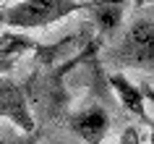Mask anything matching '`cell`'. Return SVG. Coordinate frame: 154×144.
I'll use <instances>...</instances> for the list:
<instances>
[{
	"label": "cell",
	"instance_id": "cell-4",
	"mask_svg": "<svg viewBox=\"0 0 154 144\" xmlns=\"http://www.w3.org/2000/svg\"><path fill=\"white\" fill-rule=\"evenodd\" d=\"M110 126H112V115L107 110V105L97 100H89L86 105L76 107L68 115V128L86 144H102L105 136L110 134Z\"/></svg>",
	"mask_w": 154,
	"mask_h": 144
},
{
	"label": "cell",
	"instance_id": "cell-3",
	"mask_svg": "<svg viewBox=\"0 0 154 144\" xmlns=\"http://www.w3.org/2000/svg\"><path fill=\"white\" fill-rule=\"evenodd\" d=\"M0 118H5L21 134L37 136V120L26 100V89L11 76H0Z\"/></svg>",
	"mask_w": 154,
	"mask_h": 144
},
{
	"label": "cell",
	"instance_id": "cell-8",
	"mask_svg": "<svg viewBox=\"0 0 154 144\" xmlns=\"http://www.w3.org/2000/svg\"><path fill=\"white\" fill-rule=\"evenodd\" d=\"M0 144H37V136H26L13 126H0Z\"/></svg>",
	"mask_w": 154,
	"mask_h": 144
},
{
	"label": "cell",
	"instance_id": "cell-9",
	"mask_svg": "<svg viewBox=\"0 0 154 144\" xmlns=\"http://www.w3.org/2000/svg\"><path fill=\"white\" fill-rule=\"evenodd\" d=\"M120 144H138V134H136V128H125L123 131V136H120Z\"/></svg>",
	"mask_w": 154,
	"mask_h": 144
},
{
	"label": "cell",
	"instance_id": "cell-1",
	"mask_svg": "<svg viewBox=\"0 0 154 144\" xmlns=\"http://www.w3.org/2000/svg\"><path fill=\"white\" fill-rule=\"evenodd\" d=\"M86 8L89 3H79V0H26L13 5H0V29L18 34L29 29H47Z\"/></svg>",
	"mask_w": 154,
	"mask_h": 144
},
{
	"label": "cell",
	"instance_id": "cell-2",
	"mask_svg": "<svg viewBox=\"0 0 154 144\" xmlns=\"http://www.w3.org/2000/svg\"><path fill=\"white\" fill-rule=\"evenodd\" d=\"M110 60L120 68L154 71V18L141 16L131 21L120 42L110 50Z\"/></svg>",
	"mask_w": 154,
	"mask_h": 144
},
{
	"label": "cell",
	"instance_id": "cell-6",
	"mask_svg": "<svg viewBox=\"0 0 154 144\" xmlns=\"http://www.w3.org/2000/svg\"><path fill=\"white\" fill-rule=\"evenodd\" d=\"M32 50H39V45L29 37V34H18V32H3L0 34V76L16 66V60Z\"/></svg>",
	"mask_w": 154,
	"mask_h": 144
},
{
	"label": "cell",
	"instance_id": "cell-7",
	"mask_svg": "<svg viewBox=\"0 0 154 144\" xmlns=\"http://www.w3.org/2000/svg\"><path fill=\"white\" fill-rule=\"evenodd\" d=\"M86 13L94 21V29H97L102 37H112L123 24V13H125V5L123 3H89Z\"/></svg>",
	"mask_w": 154,
	"mask_h": 144
},
{
	"label": "cell",
	"instance_id": "cell-5",
	"mask_svg": "<svg viewBox=\"0 0 154 144\" xmlns=\"http://www.w3.org/2000/svg\"><path fill=\"white\" fill-rule=\"evenodd\" d=\"M107 84H110V89H112L115 94H118V100H120V105L125 107L128 113H133L138 120H144V123H152V118H149V113H146V102H144V92L136 87V84H131L128 79H125V73H110V79H107Z\"/></svg>",
	"mask_w": 154,
	"mask_h": 144
},
{
	"label": "cell",
	"instance_id": "cell-10",
	"mask_svg": "<svg viewBox=\"0 0 154 144\" xmlns=\"http://www.w3.org/2000/svg\"><path fill=\"white\" fill-rule=\"evenodd\" d=\"M152 142H154V136H152Z\"/></svg>",
	"mask_w": 154,
	"mask_h": 144
}]
</instances>
